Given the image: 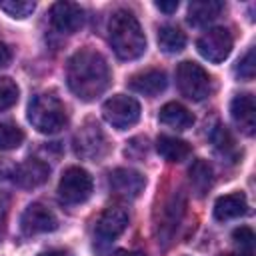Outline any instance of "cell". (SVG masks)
<instances>
[{
  "label": "cell",
  "instance_id": "obj_1",
  "mask_svg": "<svg viewBox=\"0 0 256 256\" xmlns=\"http://www.w3.org/2000/svg\"><path fill=\"white\" fill-rule=\"evenodd\" d=\"M66 80L76 98L82 102H92L108 88L110 68L100 52L92 48H80L68 60Z\"/></svg>",
  "mask_w": 256,
  "mask_h": 256
},
{
  "label": "cell",
  "instance_id": "obj_2",
  "mask_svg": "<svg viewBox=\"0 0 256 256\" xmlns=\"http://www.w3.org/2000/svg\"><path fill=\"white\" fill-rule=\"evenodd\" d=\"M110 44L118 58L136 60L146 50V36L136 16L128 10H116L110 18Z\"/></svg>",
  "mask_w": 256,
  "mask_h": 256
},
{
  "label": "cell",
  "instance_id": "obj_3",
  "mask_svg": "<svg viewBox=\"0 0 256 256\" xmlns=\"http://www.w3.org/2000/svg\"><path fill=\"white\" fill-rule=\"evenodd\" d=\"M30 124L42 134H54L66 124V108L54 94H38L28 106Z\"/></svg>",
  "mask_w": 256,
  "mask_h": 256
},
{
  "label": "cell",
  "instance_id": "obj_4",
  "mask_svg": "<svg viewBox=\"0 0 256 256\" xmlns=\"http://www.w3.org/2000/svg\"><path fill=\"white\" fill-rule=\"evenodd\" d=\"M176 84H178L180 92L186 98L196 100V102L208 98L210 92H212V80H210L208 72L200 64H196L192 60H184V62L178 64V68H176Z\"/></svg>",
  "mask_w": 256,
  "mask_h": 256
},
{
  "label": "cell",
  "instance_id": "obj_5",
  "mask_svg": "<svg viewBox=\"0 0 256 256\" xmlns=\"http://www.w3.org/2000/svg\"><path fill=\"white\" fill-rule=\"evenodd\" d=\"M102 116L116 130H126L140 120V104L132 96L114 94L102 104Z\"/></svg>",
  "mask_w": 256,
  "mask_h": 256
},
{
  "label": "cell",
  "instance_id": "obj_6",
  "mask_svg": "<svg viewBox=\"0 0 256 256\" xmlns=\"http://www.w3.org/2000/svg\"><path fill=\"white\" fill-rule=\"evenodd\" d=\"M58 194L66 204L86 202L92 194V176L80 166L66 168L58 184Z\"/></svg>",
  "mask_w": 256,
  "mask_h": 256
},
{
  "label": "cell",
  "instance_id": "obj_7",
  "mask_svg": "<svg viewBox=\"0 0 256 256\" xmlns=\"http://www.w3.org/2000/svg\"><path fill=\"white\" fill-rule=\"evenodd\" d=\"M74 152L86 160H98L108 152V140L94 120H86V124L74 136Z\"/></svg>",
  "mask_w": 256,
  "mask_h": 256
},
{
  "label": "cell",
  "instance_id": "obj_8",
  "mask_svg": "<svg viewBox=\"0 0 256 256\" xmlns=\"http://www.w3.org/2000/svg\"><path fill=\"white\" fill-rule=\"evenodd\" d=\"M232 44H234V40H232L230 30L224 28V26H216V28H210L206 34H202L198 38L196 46H198V52L206 60L218 64V62H224L230 56Z\"/></svg>",
  "mask_w": 256,
  "mask_h": 256
},
{
  "label": "cell",
  "instance_id": "obj_9",
  "mask_svg": "<svg viewBox=\"0 0 256 256\" xmlns=\"http://www.w3.org/2000/svg\"><path fill=\"white\" fill-rule=\"evenodd\" d=\"M20 228L24 234L32 236V234H44V232H52L58 228V220L54 216L52 210H48L44 204H30L22 216H20Z\"/></svg>",
  "mask_w": 256,
  "mask_h": 256
},
{
  "label": "cell",
  "instance_id": "obj_10",
  "mask_svg": "<svg viewBox=\"0 0 256 256\" xmlns=\"http://www.w3.org/2000/svg\"><path fill=\"white\" fill-rule=\"evenodd\" d=\"M108 184L116 196L132 200V198H138L142 194V190L146 186V178L132 168H116L110 172Z\"/></svg>",
  "mask_w": 256,
  "mask_h": 256
},
{
  "label": "cell",
  "instance_id": "obj_11",
  "mask_svg": "<svg viewBox=\"0 0 256 256\" xmlns=\"http://www.w3.org/2000/svg\"><path fill=\"white\" fill-rule=\"evenodd\" d=\"M48 174H50V166L44 160L28 158L12 168L10 180L20 188H36L48 180Z\"/></svg>",
  "mask_w": 256,
  "mask_h": 256
},
{
  "label": "cell",
  "instance_id": "obj_12",
  "mask_svg": "<svg viewBox=\"0 0 256 256\" xmlns=\"http://www.w3.org/2000/svg\"><path fill=\"white\" fill-rule=\"evenodd\" d=\"M126 226H128V214L124 208L118 206L106 208L96 222V242L110 244L126 230Z\"/></svg>",
  "mask_w": 256,
  "mask_h": 256
},
{
  "label": "cell",
  "instance_id": "obj_13",
  "mask_svg": "<svg viewBox=\"0 0 256 256\" xmlns=\"http://www.w3.org/2000/svg\"><path fill=\"white\" fill-rule=\"evenodd\" d=\"M50 22L62 34H74L84 24V10L74 2H56L50 8Z\"/></svg>",
  "mask_w": 256,
  "mask_h": 256
},
{
  "label": "cell",
  "instance_id": "obj_14",
  "mask_svg": "<svg viewBox=\"0 0 256 256\" xmlns=\"http://www.w3.org/2000/svg\"><path fill=\"white\" fill-rule=\"evenodd\" d=\"M230 114L236 126L246 134L252 136L256 130V104L252 94H238L230 104Z\"/></svg>",
  "mask_w": 256,
  "mask_h": 256
},
{
  "label": "cell",
  "instance_id": "obj_15",
  "mask_svg": "<svg viewBox=\"0 0 256 256\" xmlns=\"http://www.w3.org/2000/svg\"><path fill=\"white\" fill-rule=\"evenodd\" d=\"M168 80H166V74L162 70H144V72H138L134 74L130 80H128V86L130 90L138 92V94H144V96H156L160 94L164 88H166Z\"/></svg>",
  "mask_w": 256,
  "mask_h": 256
},
{
  "label": "cell",
  "instance_id": "obj_16",
  "mask_svg": "<svg viewBox=\"0 0 256 256\" xmlns=\"http://www.w3.org/2000/svg\"><path fill=\"white\" fill-rule=\"evenodd\" d=\"M248 212V200L242 192H232L226 196H220L214 202V216L216 220H232L240 218Z\"/></svg>",
  "mask_w": 256,
  "mask_h": 256
},
{
  "label": "cell",
  "instance_id": "obj_17",
  "mask_svg": "<svg viewBox=\"0 0 256 256\" xmlns=\"http://www.w3.org/2000/svg\"><path fill=\"white\" fill-rule=\"evenodd\" d=\"M224 4L218 0H194L188 6V22L192 26H204L220 16Z\"/></svg>",
  "mask_w": 256,
  "mask_h": 256
},
{
  "label": "cell",
  "instance_id": "obj_18",
  "mask_svg": "<svg viewBox=\"0 0 256 256\" xmlns=\"http://www.w3.org/2000/svg\"><path fill=\"white\" fill-rule=\"evenodd\" d=\"M158 120L164 124V126H170V128H176V130H186L194 124V116L188 108H184L182 104L178 102H168L160 108L158 112Z\"/></svg>",
  "mask_w": 256,
  "mask_h": 256
},
{
  "label": "cell",
  "instance_id": "obj_19",
  "mask_svg": "<svg viewBox=\"0 0 256 256\" xmlns=\"http://www.w3.org/2000/svg\"><path fill=\"white\" fill-rule=\"evenodd\" d=\"M156 150L168 162H182L192 152L188 142H184L180 138H174V136H160L156 140Z\"/></svg>",
  "mask_w": 256,
  "mask_h": 256
},
{
  "label": "cell",
  "instance_id": "obj_20",
  "mask_svg": "<svg viewBox=\"0 0 256 256\" xmlns=\"http://www.w3.org/2000/svg\"><path fill=\"white\" fill-rule=\"evenodd\" d=\"M190 186L198 196H204L212 186V168L206 160H196L188 170Z\"/></svg>",
  "mask_w": 256,
  "mask_h": 256
},
{
  "label": "cell",
  "instance_id": "obj_21",
  "mask_svg": "<svg viewBox=\"0 0 256 256\" xmlns=\"http://www.w3.org/2000/svg\"><path fill=\"white\" fill-rule=\"evenodd\" d=\"M158 46L166 54H176L186 46V36L176 26H162L158 30Z\"/></svg>",
  "mask_w": 256,
  "mask_h": 256
},
{
  "label": "cell",
  "instance_id": "obj_22",
  "mask_svg": "<svg viewBox=\"0 0 256 256\" xmlns=\"http://www.w3.org/2000/svg\"><path fill=\"white\" fill-rule=\"evenodd\" d=\"M24 142V132L16 124H0V150H12L18 148Z\"/></svg>",
  "mask_w": 256,
  "mask_h": 256
},
{
  "label": "cell",
  "instance_id": "obj_23",
  "mask_svg": "<svg viewBox=\"0 0 256 256\" xmlns=\"http://www.w3.org/2000/svg\"><path fill=\"white\" fill-rule=\"evenodd\" d=\"M36 4L30 0H0V10L12 18H26L34 12Z\"/></svg>",
  "mask_w": 256,
  "mask_h": 256
},
{
  "label": "cell",
  "instance_id": "obj_24",
  "mask_svg": "<svg viewBox=\"0 0 256 256\" xmlns=\"http://www.w3.org/2000/svg\"><path fill=\"white\" fill-rule=\"evenodd\" d=\"M18 100V86L12 78H0V112L8 110Z\"/></svg>",
  "mask_w": 256,
  "mask_h": 256
},
{
  "label": "cell",
  "instance_id": "obj_25",
  "mask_svg": "<svg viewBox=\"0 0 256 256\" xmlns=\"http://www.w3.org/2000/svg\"><path fill=\"white\" fill-rule=\"evenodd\" d=\"M210 140H212L214 146H216L220 152H224V154H228V152L234 150V138H232V134L228 132V128L222 126V124H216V126H214V130H212V134H210Z\"/></svg>",
  "mask_w": 256,
  "mask_h": 256
},
{
  "label": "cell",
  "instance_id": "obj_26",
  "mask_svg": "<svg viewBox=\"0 0 256 256\" xmlns=\"http://www.w3.org/2000/svg\"><path fill=\"white\" fill-rule=\"evenodd\" d=\"M254 72H256V62H254V48H250L244 58L238 62L236 66V76L240 80H252L254 78Z\"/></svg>",
  "mask_w": 256,
  "mask_h": 256
},
{
  "label": "cell",
  "instance_id": "obj_27",
  "mask_svg": "<svg viewBox=\"0 0 256 256\" xmlns=\"http://www.w3.org/2000/svg\"><path fill=\"white\" fill-rule=\"evenodd\" d=\"M232 240H234L240 248H246V250L250 252L252 246H254V232H252V228H248V226H240V228H236V230L232 232Z\"/></svg>",
  "mask_w": 256,
  "mask_h": 256
},
{
  "label": "cell",
  "instance_id": "obj_28",
  "mask_svg": "<svg viewBox=\"0 0 256 256\" xmlns=\"http://www.w3.org/2000/svg\"><path fill=\"white\" fill-rule=\"evenodd\" d=\"M156 8L158 10H162V12H166V14H172V12H176L178 10V2L176 0H170V2H156Z\"/></svg>",
  "mask_w": 256,
  "mask_h": 256
},
{
  "label": "cell",
  "instance_id": "obj_29",
  "mask_svg": "<svg viewBox=\"0 0 256 256\" xmlns=\"http://www.w3.org/2000/svg\"><path fill=\"white\" fill-rule=\"evenodd\" d=\"M10 58H12V52H10V48L0 40V66H6L8 62H10Z\"/></svg>",
  "mask_w": 256,
  "mask_h": 256
},
{
  "label": "cell",
  "instance_id": "obj_30",
  "mask_svg": "<svg viewBox=\"0 0 256 256\" xmlns=\"http://www.w3.org/2000/svg\"><path fill=\"white\" fill-rule=\"evenodd\" d=\"M38 256H72L68 250L64 248H54V250H46V252H40Z\"/></svg>",
  "mask_w": 256,
  "mask_h": 256
},
{
  "label": "cell",
  "instance_id": "obj_31",
  "mask_svg": "<svg viewBox=\"0 0 256 256\" xmlns=\"http://www.w3.org/2000/svg\"><path fill=\"white\" fill-rule=\"evenodd\" d=\"M112 256H144L142 252H130V250H116Z\"/></svg>",
  "mask_w": 256,
  "mask_h": 256
},
{
  "label": "cell",
  "instance_id": "obj_32",
  "mask_svg": "<svg viewBox=\"0 0 256 256\" xmlns=\"http://www.w3.org/2000/svg\"><path fill=\"white\" fill-rule=\"evenodd\" d=\"M220 256H252V254L250 252H246V254L244 252H228V254H220Z\"/></svg>",
  "mask_w": 256,
  "mask_h": 256
}]
</instances>
